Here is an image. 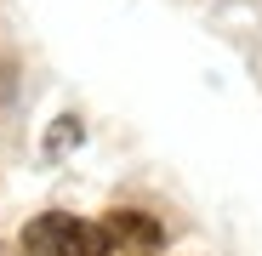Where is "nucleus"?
<instances>
[{
  "instance_id": "1",
  "label": "nucleus",
  "mask_w": 262,
  "mask_h": 256,
  "mask_svg": "<svg viewBox=\"0 0 262 256\" xmlns=\"http://www.w3.org/2000/svg\"><path fill=\"white\" fill-rule=\"evenodd\" d=\"M23 250L29 256H108L103 228L97 222H80L69 211H46L23 228Z\"/></svg>"
},
{
  "instance_id": "2",
  "label": "nucleus",
  "mask_w": 262,
  "mask_h": 256,
  "mask_svg": "<svg viewBox=\"0 0 262 256\" xmlns=\"http://www.w3.org/2000/svg\"><path fill=\"white\" fill-rule=\"evenodd\" d=\"M103 228V245H108V256H154L160 250V222L154 217H143V211H108V222H97Z\"/></svg>"
}]
</instances>
